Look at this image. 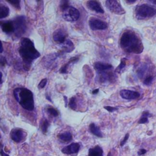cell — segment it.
I'll use <instances>...</instances> for the list:
<instances>
[{"instance_id": "obj_7", "label": "cell", "mask_w": 156, "mask_h": 156, "mask_svg": "<svg viewBox=\"0 0 156 156\" xmlns=\"http://www.w3.org/2000/svg\"><path fill=\"white\" fill-rule=\"evenodd\" d=\"M106 6L112 13L117 15H123L125 14L124 9L122 8L120 2L116 0H108L106 2Z\"/></svg>"}, {"instance_id": "obj_31", "label": "cell", "mask_w": 156, "mask_h": 156, "mask_svg": "<svg viewBox=\"0 0 156 156\" xmlns=\"http://www.w3.org/2000/svg\"><path fill=\"white\" fill-rule=\"evenodd\" d=\"M68 6H69V2L68 1H65V0H64V1H62L61 2V8L62 9V11Z\"/></svg>"}, {"instance_id": "obj_21", "label": "cell", "mask_w": 156, "mask_h": 156, "mask_svg": "<svg viewBox=\"0 0 156 156\" xmlns=\"http://www.w3.org/2000/svg\"><path fill=\"white\" fill-rule=\"evenodd\" d=\"M79 60V58H76V57H75V58H71V59L68 62H67L65 65H64L60 70V73H62V74H66L68 73V67L70 66V65L71 64H73L74 62H77Z\"/></svg>"}, {"instance_id": "obj_6", "label": "cell", "mask_w": 156, "mask_h": 156, "mask_svg": "<svg viewBox=\"0 0 156 156\" xmlns=\"http://www.w3.org/2000/svg\"><path fill=\"white\" fill-rule=\"evenodd\" d=\"M62 11V17L67 22H75L80 17L79 11L73 6H69Z\"/></svg>"}, {"instance_id": "obj_19", "label": "cell", "mask_w": 156, "mask_h": 156, "mask_svg": "<svg viewBox=\"0 0 156 156\" xmlns=\"http://www.w3.org/2000/svg\"><path fill=\"white\" fill-rule=\"evenodd\" d=\"M59 139L62 141V142H69L72 140L73 139V135L72 134L68 131L62 132L59 134L58 135Z\"/></svg>"}, {"instance_id": "obj_10", "label": "cell", "mask_w": 156, "mask_h": 156, "mask_svg": "<svg viewBox=\"0 0 156 156\" xmlns=\"http://www.w3.org/2000/svg\"><path fill=\"white\" fill-rule=\"evenodd\" d=\"M98 77L97 79L98 81L101 83H106V82H111L114 81L116 78V76L115 74L111 72L107 73L106 71H100L98 72Z\"/></svg>"}, {"instance_id": "obj_20", "label": "cell", "mask_w": 156, "mask_h": 156, "mask_svg": "<svg viewBox=\"0 0 156 156\" xmlns=\"http://www.w3.org/2000/svg\"><path fill=\"white\" fill-rule=\"evenodd\" d=\"M89 128L91 133L93 134L94 135L100 138L102 137L103 135L101 131L100 128L98 126H96L95 123H91L89 126Z\"/></svg>"}, {"instance_id": "obj_42", "label": "cell", "mask_w": 156, "mask_h": 156, "mask_svg": "<svg viewBox=\"0 0 156 156\" xmlns=\"http://www.w3.org/2000/svg\"><path fill=\"white\" fill-rule=\"evenodd\" d=\"M151 2L152 3H153V4H154V5H156V1H155V0H154V1H151Z\"/></svg>"}, {"instance_id": "obj_38", "label": "cell", "mask_w": 156, "mask_h": 156, "mask_svg": "<svg viewBox=\"0 0 156 156\" xmlns=\"http://www.w3.org/2000/svg\"><path fill=\"white\" fill-rule=\"evenodd\" d=\"M1 155H2V156H9L8 154H6V153L3 151L2 147V150H1Z\"/></svg>"}, {"instance_id": "obj_8", "label": "cell", "mask_w": 156, "mask_h": 156, "mask_svg": "<svg viewBox=\"0 0 156 156\" xmlns=\"http://www.w3.org/2000/svg\"><path fill=\"white\" fill-rule=\"evenodd\" d=\"M88 25L90 29L93 31L105 30L108 28V23L96 18H91L88 22Z\"/></svg>"}, {"instance_id": "obj_11", "label": "cell", "mask_w": 156, "mask_h": 156, "mask_svg": "<svg viewBox=\"0 0 156 156\" xmlns=\"http://www.w3.org/2000/svg\"><path fill=\"white\" fill-rule=\"evenodd\" d=\"M53 40L55 42L61 45L67 39V34L62 29H58L54 32L53 35Z\"/></svg>"}, {"instance_id": "obj_27", "label": "cell", "mask_w": 156, "mask_h": 156, "mask_svg": "<svg viewBox=\"0 0 156 156\" xmlns=\"http://www.w3.org/2000/svg\"><path fill=\"white\" fill-rule=\"evenodd\" d=\"M6 1L18 10H20V1L19 0H6Z\"/></svg>"}, {"instance_id": "obj_16", "label": "cell", "mask_w": 156, "mask_h": 156, "mask_svg": "<svg viewBox=\"0 0 156 156\" xmlns=\"http://www.w3.org/2000/svg\"><path fill=\"white\" fill-rule=\"evenodd\" d=\"M94 68L98 72H100L109 70L113 68V66L109 64L98 62L94 64Z\"/></svg>"}, {"instance_id": "obj_32", "label": "cell", "mask_w": 156, "mask_h": 156, "mask_svg": "<svg viewBox=\"0 0 156 156\" xmlns=\"http://www.w3.org/2000/svg\"><path fill=\"white\" fill-rule=\"evenodd\" d=\"M152 80H153V77H152V76H148V78H146L144 79L143 83H144V85H150V84H151Z\"/></svg>"}, {"instance_id": "obj_18", "label": "cell", "mask_w": 156, "mask_h": 156, "mask_svg": "<svg viewBox=\"0 0 156 156\" xmlns=\"http://www.w3.org/2000/svg\"><path fill=\"white\" fill-rule=\"evenodd\" d=\"M88 156H103V149L97 145L95 148L89 149Z\"/></svg>"}, {"instance_id": "obj_35", "label": "cell", "mask_w": 156, "mask_h": 156, "mask_svg": "<svg viewBox=\"0 0 156 156\" xmlns=\"http://www.w3.org/2000/svg\"><path fill=\"white\" fill-rule=\"evenodd\" d=\"M6 64V59L3 57V56H1V65L2 66H5Z\"/></svg>"}, {"instance_id": "obj_26", "label": "cell", "mask_w": 156, "mask_h": 156, "mask_svg": "<svg viewBox=\"0 0 156 156\" xmlns=\"http://www.w3.org/2000/svg\"><path fill=\"white\" fill-rule=\"evenodd\" d=\"M126 59L125 58H123V59H121L120 65H118V67L115 70V72L120 73L121 71H122V70L126 67Z\"/></svg>"}, {"instance_id": "obj_34", "label": "cell", "mask_w": 156, "mask_h": 156, "mask_svg": "<svg viewBox=\"0 0 156 156\" xmlns=\"http://www.w3.org/2000/svg\"><path fill=\"white\" fill-rule=\"evenodd\" d=\"M129 137V134H126L125 137H124V139L121 141V143H120V146H123L125 144V143L128 141Z\"/></svg>"}, {"instance_id": "obj_40", "label": "cell", "mask_w": 156, "mask_h": 156, "mask_svg": "<svg viewBox=\"0 0 156 156\" xmlns=\"http://www.w3.org/2000/svg\"><path fill=\"white\" fill-rule=\"evenodd\" d=\"M46 98L47 100H48L49 102H53V101H52V99H51V97L49 96H48V95H46Z\"/></svg>"}, {"instance_id": "obj_36", "label": "cell", "mask_w": 156, "mask_h": 156, "mask_svg": "<svg viewBox=\"0 0 156 156\" xmlns=\"http://www.w3.org/2000/svg\"><path fill=\"white\" fill-rule=\"evenodd\" d=\"M146 149H140L138 152V154L139 155H143V154H146Z\"/></svg>"}, {"instance_id": "obj_44", "label": "cell", "mask_w": 156, "mask_h": 156, "mask_svg": "<svg viewBox=\"0 0 156 156\" xmlns=\"http://www.w3.org/2000/svg\"><path fill=\"white\" fill-rule=\"evenodd\" d=\"M111 152H109V155H108V156H111Z\"/></svg>"}, {"instance_id": "obj_25", "label": "cell", "mask_w": 156, "mask_h": 156, "mask_svg": "<svg viewBox=\"0 0 156 156\" xmlns=\"http://www.w3.org/2000/svg\"><path fill=\"white\" fill-rule=\"evenodd\" d=\"M49 126V123L48 121L46 119H45L42 121L41 125V129L42 132L43 134H46L48 132V129Z\"/></svg>"}, {"instance_id": "obj_28", "label": "cell", "mask_w": 156, "mask_h": 156, "mask_svg": "<svg viewBox=\"0 0 156 156\" xmlns=\"http://www.w3.org/2000/svg\"><path fill=\"white\" fill-rule=\"evenodd\" d=\"M47 112L52 116L55 117H57L59 115V113L56 109L53 108V107H48L47 109Z\"/></svg>"}, {"instance_id": "obj_5", "label": "cell", "mask_w": 156, "mask_h": 156, "mask_svg": "<svg viewBox=\"0 0 156 156\" xmlns=\"http://www.w3.org/2000/svg\"><path fill=\"white\" fill-rule=\"evenodd\" d=\"M14 26V35L17 37H21L26 31V23L24 16H18L12 20Z\"/></svg>"}, {"instance_id": "obj_37", "label": "cell", "mask_w": 156, "mask_h": 156, "mask_svg": "<svg viewBox=\"0 0 156 156\" xmlns=\"http://www.w3.org/2000/svg\"><path fill=\"white\" fill-rule=\"evenodd\" d=\"M99 91V88H96V89H95L94 90H93L91 93H92L93 95H96V94L98 93Z\"/></svg>"}, {"instance_id": "obj_29", "label": "cell", "mask_w": 156, "mask_h": 156, "mask_svg": "<svg viewBox=\"0 0 156 156\" xmlns=\"http://www.w3.org/2000/svg\"><path fill=\"white\" fill-rule=\"evenodd\" d=\"M146 66L143 65L142 67H141L138 69V71H137V74H138V77L142 78L143 76V75H144V73L145 71H146Z\"/></svg>"}, {"instance_id": "obj_15", "label": "cell", "mask_w": 156, "mask_h": 156, "mask_svg": "<svg viewBox=\"0 0 156 156\" xmlns=\"http://www.w3.org/2000/svg\"><path fill=\"white\" fill-rule=\"evenodd\" d=\"M0 26L2 31L8 34L14 33V26L13 21H6V22H1Z\"/></svg>"}, {"instance_id": "obj_14", "label": "cell", "mask_w": 156, "mask_h": 156, "mask_svg": "<svg viewBox=\"0 0 156 156\" xmlns=\"http://www.w3.org/2000/svg\"><path fill=\"white\" fill-rule=\"evenodd\" d=\"M87 8L92 11H94L98 14H104L105 11L103 8L101 7V4L99 2L97 1H88L87 2Z\"/></svg>"}, {"instance_id": "obj_41", "label": "cell", "mask_w": 156, "mask_h": 156, "mask_svg": "<svg viewBox=\"0 0 156 156\" xmlns=\"http://www.w3.org/2000/svg\"><path fill=\"white\" fill-rule=\"evenodd\" d=\"M135 2H136L135 0H132V1H131V0H127L126 2L128 3H134Z\"/></svg>"}, {"instance_id": "obj_17", "label": "cell", "mask_w": 156, "mask_h": 156, "mask_svg": "<svg viewBox=\"0 0 156 156\" xmlns=\"http://www.w3.org/2000/svg\"><path fill=\"white\" fill-rule=\"evenodd\" d=\"M61 46L63 49L64 53H71V51H73L75 49L74 44L69 38H67L65 40V41Z\"/></svg>"}, {"instance_id": "obj_43", "label": "cell", "mask_w": 156, "mask_h": 156, "mask_svg": "<svg viewBox=\"0 0 156 156\" xmlns=\"http://www.w3.org/2000/svg\"><path fill=\"white\" fill-rule=\"evenodd\" d=\"M3 45H2V50H1V53H3Z\"/></svg>"}, {"instance_id": "obj_3", "label": "cell", "mask_w": 156, "mask_h": 156, "mask_svg": "<svg viewBox=\"0 0 156 156\" xmlns=\"http://www.w3.org/2000/svg\"><path fill=\"white\" fill-rule=\"evenodd\" d=\"M14 96L20 106L28 111L34 109V99L33 93L25 87H17L13 91Z\"/></svg>"}, {"instance_id": "obj_12", "label": "cell", "mask_w": 156, "mask_h": 156, "mask_svg": "<svg viewBox=\"0 0 156 156\" xmlns=\"http://www.w3.org/2000/svg\"><path fill=\"white\" fill-rule=\"evenodd\" d=\"M120 95L122 98L128 100L135 99L140 96V94L138 92L129 90H122L120 91Z\"/></svg>"}, {"instance_id": "obj_30", "label": "cell", "mask_w": 156, "mask_h": 156, "mask_svg": "<svg viewBox=\"0 0 156 156\" xmlns=\"http://www.w3.org/2000/svg\"><path fill=\"white\" fill-rule=\"evenodd\" d=\"M47 82H48V79H47L46 78L43 79L41 80V81L40 82V83H39V84H38V88L39 89H42V88H43L46 86Z\"/></svg>"}, {"instance_id": "obj_39", "label": "cell", "mask_w": 156, "mask_h": 156, "mask_svg": "<svg viewBox=\"0 0 156 156\" xmlns=\"http://www.w3.org/2000/svg\"><path fill=\"white\" fill-rule=\"evenodd\" d=\"M64 99L65 101V107L67 106V105L68 104V99H67V97L64 96Z\"/></svg>"}, {"instance_id": "obj_1", "label": "cell", "mask_w": 156, "mask_h": 156, "mask_svg": "<svg viewBox=\"0 0 156 156\" xmlns=\"http://www.w3.org/2000/svg\"><path fill=\"white\" fill-rule=\"evenodd\" d=\"M18 53L23 59L24 69L29 70L32 62L40 56V53L35 49L33 41L27 37L22 38L20 41Z\"/></svg>"}, {"instance_id": "obj_13", "label": "cell", "mask_w": 156, "mask_h": 156, "mask_svg": "<svg viewBox=\"0 0 156 156\" xmlns=\"http://www.w3.org/2000/svg\"><path fill=\"white\" fill-rule=\"evenodd\" d=\"M80 149V144L78 143H73L70 145L62 149V152L65 154L71 155L76 154Z\"/></svg>"}, {"instance_id": "obj_2", "label": "cell", "mask_w": 156, "mask_h": 156, "mask_svg": "<svg viewBox=\"0 0 156 156\" xmlns=\"http://www.w3.org/2000/svg\"><path fill=\"white\" fill-rule=\"evenodd\" d=\"M121 48L127 53L140 54L143 51L141 40L133 31L128 30L121 35L120 40Z\"/></svg>"}, {"instance_id": "obj_23", "label": "cell", "mask_w": 156, "mask_h": 156, "mask_svg": "<svg viewBox=\"0 0 156 156\" xmlns=\"http://www.w3.org/2000/svg\"><path fill=\"white\" fill-rule=\"evenodd\" d=\"M151 115L149 114V112L144 111L143 112L140 120L138 121L139 124H145L148 122V117H151Z\"/></svg>"}, {"instance_id": "obj_33", "label": "cell", "mask_w": 156, "mask_h": 156, "mask_svg": "<svg viewBox=\"0 0 156 156\" xmlns=\"http://www.w3.org/2000/svg\"><path fill=\"white\" fill-rule=\"evenodd\" d=\"M106 110H107L109 112H114L118 110L117 108H114V107H111V106H105L104 107Z\"/></svg>"}, {"instance_id": "obj_9", "label": "cell", "mask_w": 156, "mask_h": 156, "mask_svg": "<svg viewBox=\"0 0 156 156\" xmlns=\"http://www.w3.org/2000/svg\"><path fill=\"white\" fill-rule=\"evenodd\" d=\"M26 132L22 129L14 128L10 134L11 139L16 143H20L23 141L26 137Z\"/></svg>"}, {"instance_id": "obj_22", "label": "cell", "mask_w": 156, "mask_h": 156, "mask_svg": "<svg viewBox=\"0 0 156 156\" xmlns=\"http://www.w3.org/2000/svg\"><path fill=\"white\" fill-rule=\"evenodd\" d=\"M9 14V9L6 6L2 5L0 7V19L6 18Z\"/></svg>"}, {"instance_id": "obj_4", "label": "cell", "mask_w": 156, "mask_h": 156, "mask_svg": "<svg viewBox=\"0 0 156 156\" xmlns=\"http://www.w3.org/2000/svg\"><path fill=\"white\" fill-rule=\"evenodd\" d=\"M155 14L156 9L146 4L138 5L135 8L136 17L138 20L151 18Z\"/></svg>"}, {"instance_id": "obj_24", "label": "cell", "mask_w": 156, "mask_h": 156, "mask_svg": "<svg viewBox=\"0 0 156 156\" xmlns=\"http://www.w3.org/2000/svg\"><path fill=\"white\" fill-rule=\"evenodd\" d=\"M68 106L71 109L76 110L77 107V104H76V98L75 96H73L70 99V101L68 102Z\"/></svg>"}]
</instances>
